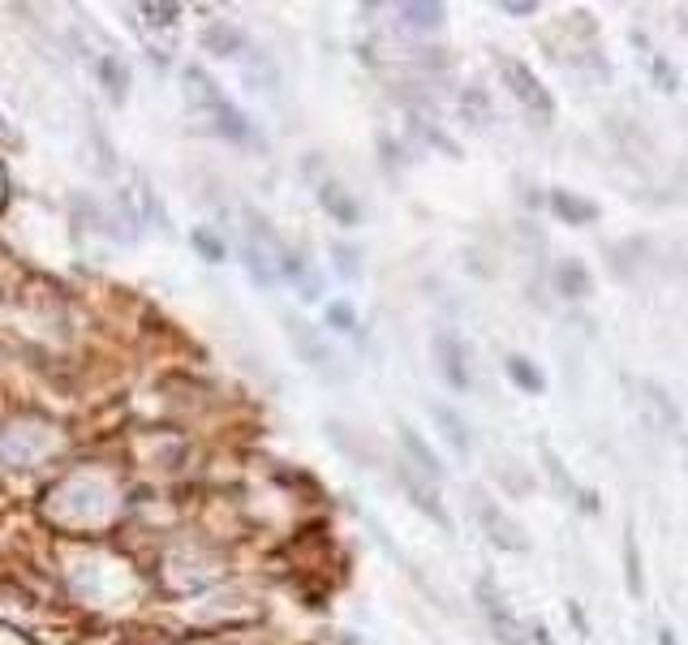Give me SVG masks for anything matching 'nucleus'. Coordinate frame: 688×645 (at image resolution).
<instances>
[{
  "label": "nucleus",
  "instance_id": "1",
  "mask_svg": "<svg viewBox=\"0 0 688 645\" xmlns=\"http://www.w3.org/2000/svg\"><path fill=\"white\" fill-rule=\"evenodd\" d=\"M246 267L258 284H276L284 276V267H289V254H284L280 237L271 233V224L263 215H250V224H246Z\"/></svg>",
  "mask_w": 688,
  "mask_h": 645
},
{
  "label": "nucleus",
  "instance_id": "2",
  "mask_svg": "<svg viewBox=\"0 0 688 645\" xmlns=\"http://www.w3.org/2000/svg\"><path fill=\"white\" fill-rule=\"evenodd\" d=\"M185 82H190V99L203 112H211V125L220 129V134H228V138H250V125H246V117L228 104V95H220V86H215L203 69H185Z\"/></svg>",
  "mask_w": 688,
  "mask_h": 645
},
{
  "label": "nucleus",
  "instance_id": "3",
  "mask_svg": "<svg viewBox=\"0 0 688 645\" xmlns=\"http://www.w3.org/2000/svg\"><path fill=\"white\" fill-rule=\"evenodd\" d=\"M504 82H508V91L516 95V104H521L529 117H538V121H551V112H555V104H551V91L547 86L538 82V74L529 69L525 61H516V56H504Z\"/></svg>",
  "mask_w": 688,
  "mask_h": 645
},
{
  "label": "nucleus",
  "instance_id": "4",
  "mask_svg": "<svg viewBox=\"0 0 688 645\" xmlns=\"http://www.w3.org/2000/svg\"><path fill=\"white\" fill-rule=\"evenodd\" d=\"M473 594H478V607H482V615H486V624H491V633L504 641V645H529L534 637H525V628H521V620L512 615V607H508V598L499 594V585L495 581H478L473 585Z\"/></svg>",
  "mask_w": 688,
  "mask_h": 645
},
{
  "label": "nucleus",
  "instance_id": "5",
  "mask_svg": "<svg viewBox=\"0 0 688 645\" xmlns=\"http://www.w3.org/2000/svg\"><path fill=\"white\" fill-rule=\"evenodd\" d=\"M473 512H478V521H482V529H486V538L495 542V547H504V551H525L529 542H525V534H521V525L512 521V516L499 508V504H491L486 495H473Z\"/></svg>",
  "mask_w": 688,
  "mask_h": 645
},
{
  "label": "nucleus",
  "instance_id": "6",
  "mask_svg": "<svg viewBox=\"0 0 688 645\" xmlns=\"http://www.w3.org/2000/svg\"><path fill=\"white\" fill-rule=\"evenodd\" d=\"M435 362H439V375L448 379V387L456 392H469V353L456 332H435Z\"/></svg>",
  "mask_w": 688,
  "mask_h": 645
},
{
  "label": "nucleus",
  "instance_id": "7",
  "mask_svg": "<svg viewBox=\"0 0 688 645\" xmlns=\"http://www.w3.org/2000/svg\"><path fill=\"white\" fill-rule=\"evenodd\" d=\"M400 486H405V495L413 499V508H422V512H426L435 525H448V508L439 504L435 486H426V482H422L413 469H400Z\"/></svg>",
  "mask_w": 688,
  "mask_h": 645
},
{
  "label": "nucleus",
  "instance_id": "8",
  "mask_svg": "<svg viewBox=\"0 0 688 645\" xmlns=\"http://www.w3.org/2000/svg\"><path fill=\"white\" fill-rule=\"evenodd\" d=\"M396 430H400V443H405L409 461H413V465H418V469L426 473V478H443V461H439V456H435V448H430V443H426V439L418 435V430H413L409 422H400Z\"/></svg>",
  "mask_w": 688,
  "mask_h": 645
},
{
  "label": "nucleus",
  "instance_id": "9",
  "mask_svg": "<svg viewBox=\"0 0 688 645\" xmlns=\"http://www.w3.org/2000/svg\"><path fill=\"white\" fill-rule=\"evenodd\" d=\"M551 211H555L564 224H572V228L590 224L594 215H598V207L590 203V198H581V194H572V190H551Z\"/></svg>",
  "mask_w": 688,
  "mask_h": 645
},
{
  "label": "nucleus",
  "instance_id": "10",
  "mask_svg": "<svg viewBox=\"0 0 688 645\" xmlns=\"http://www.w3.org/2000/svg\"><path fill=\"white\" fill-rule=\"evenodd\" d=\"M637 387L645 392L641 400H645V405L654 409V426H667V430H676V426H680V409L671 405V396L663 392V387H658V383H650V379H641Z\"/></svg>",
  "mask_w": 688,
  "mask_h": 645
},
{
  "label": "nucleus",
  "instance_id": "11",
  "mask_svg": "<svg viewBox=\"0 0 688 645\" xmlns=\"http://www.w3.org/2000/svg\"><path fill=\"white\" fill-rule=\"evenodd\" d=\"M555 289L564 297H585L590 293V271H585L581 258H564V263L555 267Z\"/></svg>",
  "mask_w": 688,
  "mask_h": 645
},
{
  "label": "nucleus",
  "instance_id": "12",
  "mask_svg": "<svg viewBox=\"0 0 688 645\" xmlns=\"http://www.w3.org/2000/svg\"><path fill=\"white\" fill-rule=\"evenodd\" d=\"M508 379L516 383V387H525V392L529 396H538V392H547V375H542V370L534 366V362H529V357H521V353H512L508 357Z\"/></svg>",
  "mask_w": 688,
  "mask_h": 645
},
{
  "label": "nucleus",
  "instance_id": "13",
  "mask_svg": "<svg viewBox=\"0 0 688 645\" xmlns=\"http://www.w3.org/2000/svg\"><path fill=\"white\" fill-rule=\"evenodd\" d=\"M319 203L332 211L340 224H357V215H362V211H357V203L340 190V185H319Z\"/></svg>",
  "mask_w": 688,
  "mask_h": 645
},
{
  "label": "nucleus",
  "instance_id": "14",
  "mask_svg": "<svg viewBox=\"0 0 688 645\" xmlns=\"http://www.w3.org/2000/svg\"><path fill=\"white\" fill-rule=\"evenodd\" d=\"M203 43H207V48H215L220 56H237L241 48H246V35H241L237 26H224V22H220V26H207Z\"/></svg>",
  "mask_w": 688,
  "mask_h": 645
},
{
  "label": "nucleus",
  "instance_id": "15",
  "mask_svg": "<svg viewBox=\"0 0 688 645\" xmlns=\"http://www.w3.org/2000/svg\"><path fill=\"white\" fill-rule=\"evenodd\" d=\"M400 18L413 31H435V26H443V5H400Z\"/></svg>",
  "mask_w": 688,
  "mask_h": 645
},
{
  "label": "nucleus",
  "instance_id": "16",
  "mask_svg": "<svg viewBox=\"0 0 688 645\" xmlns=\"http://www.w3.org/2000/svg\"><path fill=\"white\" fill-rule=\"evenodd\" d=\"M624 581L628 590H633L637 598L645 594V577H641V551H637V538L624 534Z\"/></svg>",
  "mask_w": 688,
  "mask_h": 645
},
{
  "label": "nucleus",
  "instance_id": "17",
  "mask_svg": "<svg viewBox=\"0 0 688 645\" xmlns=\"http://www.w3.org/2000/svg\"><path fill=\"white\" fill-rule=\"evenodd\" d=\"M435 418H439V426H443V435H448L452 448L456 452H469V430H465V422L456 418L448 405H435Z\"/></svg>",
  "mask_w": 688,
  "mask_h": 645
},
{
  "label": "nucleus",
  "instance_id": "18",
  "mask_svg": "<svg viewBox=\"0 0 688 645\" xmlns=\"http://www.w3.org/2000/svg\"><path fill=\"white\" fill-rule=\"evenodd\" d=\"M461 108H465V117L473 125H486V121H495V108H491V99H486L478 86H469V91L461 95Z\"/></svg>",
  "mask_w": 688,
  "mask_h": 645
},
{
  "label": "nucleus",
  "instance_id": "19",
  "mask_svg": "<svg viewBox=\"0 0 688 645\" xmlns=\"http://www.w3.org/2000/svg\"><path fill=\"white\" fill-rule=\"evenodd\" d=\"M293 340H297V349L310 357V366H332V349H327L323 340H310L301 323H293Z\"/></svg>",
  "mask_w": 688,
  "mask_h": 645
},
{
  "label": "nucleus",
  "instance_id": "20",
  "mask_svg": "<svg viewBox=\"0 0 688 645\" xmlns=\"http://www.w3.org/2000/svg\"><path fill=\"white\" fill-rule=\"evenodd\" d=\"M194 246H198V254H207L211 263H220V258H224V241L211 237L207 228H198V233H194Z\"/></svg>",
  "mask_w": 688,
  "mask_h": 645
},
{
  "label": "nucleus",
  "instance_id": "21",
  "mask_svg": "<svg viewBox=\"0 0 688 645\" xmlns=\"http://www.w3.org/2000/svg\"><path fill=\"white\" fill-rule=\"evenodd\" d=\"M327 319H332L336 332H353L357 327V314H353V306H344V301H336V306L327 310Z\"/></svg>",
  "mask_w": 688,
  "mask_h": 645
},
{
  "label": "nucleus",
  "instance_id": "22",
  "mask_svg": "<svg viewBox=\"0 0 688 645\" xmlns=\"http://www.w3.org/2000/svg\"><path fill=\"white\" fill-rule=\"evenodd\" d=\"M650 69H654V78L663 82V91H676V82H680V78H676V65H671L667 56H654Z\"/></svg>",
  "mask_w": 688,
  "mask_h": 645
},
{
  "label": "nucleus",
  "instance_id": "23",
  "mask_svg": "<svg viewBox=\"0 0 688 645\" xmlns=\"http://www.w3.org/2000/svg\"><path fill=\"white\" fill-rule=\"evenodd\" d=\"M336 258H340V271H344V276H357V254H349V250H336Z\"/></svg>",
  "mask_w": 688,
  "mask_h": 645
},
{
  "label": "nucleus",
  "instance_id": "24",
  "mask_svg": "<svg viewBox=\"0 0 688 645\" xmlns=\"http://www.w3.org/2000/svg\"><path fill=\"white\" fill-rule=\"evenodd\" d=\"M508 13H534L538 5H534V0H525V5H521V0H512V5H504Z\"/></svg>",
  "mask_w": 688,
  "mask_h": 645
},
{
  "label": "nucleus",
  "instance_id": "25",
  "mask_svg": "<svg viewBox=\"0 0 688 645\" xmlns=\"http://www.w3.org/2000/svg\"><path fill=\"white\" fill-rule=\"evenodd\" d=\"M534 645H555V641H551V633H547V628H534Z\"/></svg>",
  "mask_w": 688,
  "mask_h": 645
},
{
  "label": "nucleus",
  "instance_id": "26",
  "mask_svg": "<svg viewBox=\"0 0 688 645\" xmlns=\"http://www.w3.org/2000/svg\"><path fill=\"white\" fill-rule=\"evenodd\" d=\"M658 641H663V645H676V637H671L667 628H663V633H658Z\"/></svg>",
  "mask_w": 688,
  "mask_h": 645
}]
</instances>
